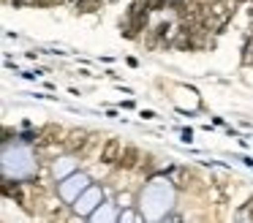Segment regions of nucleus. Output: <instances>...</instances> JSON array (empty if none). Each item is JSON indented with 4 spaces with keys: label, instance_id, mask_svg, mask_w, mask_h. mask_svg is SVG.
Segmentation results:
<instances>
[{
    "label": "nucleus",
    "instance_id": "obj_1",
    "mask_svg": "<svg viewBox=\"0 0 253 223\" xmlns=\"http://www.w3.org/2000/svg\"><path fill=\"white\" fill-rule=\"evenodd\" d=\"M139 201H142V218L144 221H161V218L174 207V185L166 177H153L144 185Z\"/></svg>",
    "mask_w": 253,
    "mask_h": 223
},
{
    "label": "nucleus",
    "instance_id": "obj_2",
    "mask_svg": "<svg viewBox=\"0 0 253 223\" xmlns=\"http://www.w3.org/2000/svg\"><path fill=\"white\" fill-rule=\"evenodd\" d=\"M0 166H3V177L6 179H28L36 174L39 163L28 144L22 141H6L3 144V155H0Z\"/></svg>",
    "mask_w": 253,
    "mask_h": 223
},
{
    "label": "nucleus",
    "instance_id": "obj_3",
    "mask_svg": "<svg viewBox=\"0 0 253 223\" xmlns=\"http://www.w3.org/2000/svg\"><path fill=\"white\" fill-rule=\"evenodd\" d=\"M87 188H90V177H87V174H82V172H79V174H68L66 179H60V196L66 201H77Z\"/></svg>",
    "mask_w": 253,
    "mask_h": 223
},
{
    "label": "nucleus",
    "instance_id": "obj_4",
    "mask_svg": "<svg viewBox=\"0 0 253 223\" xmlns=\"http://www.w3.org/2000/svg\"><path fill=\"white\" fill-rule=\"evenodd\" d=\"M101 201H104V193H101V188H95V185H90L87 190H84L82 196H79L77 201H74V210L79 212V215H93L95 212V207L101 204Z\"/></svg>",
    "mask_w": 253,
    "mask_h": 223
},
{
    "label": "nucleus",
    "instance_id": "obj_5",
    "mask_svg": "<svg viewBox=\"0 0 253 223\" xmlns=\"http://www.w3.org/2000/svg\"><path fill=\"white\" fill-rule=\"evenodd\" d=\"M90 221H93V223H112V221H117L115 204H109V201H101V204L95 207V212L90 215Z\"/></svg>",
    "mask_w": 253,
    "mask_h": 223
},
{
    "label": "nucleus",
    "instance_id": "obj_6",
    "mask_svg": "<svg viewBox=\"0 0 253 223\" xmlns=\"http://www.w3.org/2000/svg\"><path fill=\"white\" fill-rule=\"evenodd\" d=\"M74 169H77V161H74V158H57V161L52 163V174H55L57 179H66L68 174H74Z\"/></svg>",
    "mask_w": 253,
    "mask_h": 223
}]
</instances>
